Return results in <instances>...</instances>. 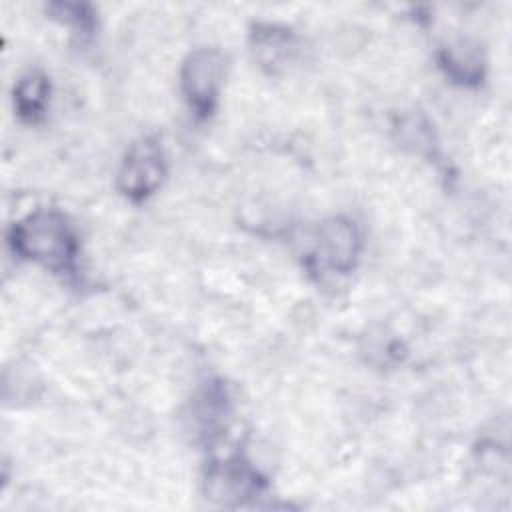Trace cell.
Here are the masks:
<instances>
[{
	"label": "cell",
	"mask_w": 512,
	"mask_h": 512,
	"mask_svg": "<svg viewBox=\"0 0 512 512\" xmlns=\"http://www.w3.org/2000/svg\"><path fill=\"white\" fill-rule=\"evenodd\" d=\"M48 104V80L40 72H30L20 78L14 88V106L20 118L36 122Z\"/></svg>",
	"instance_id": "obj_5"
},
{
	"label": "cell",
	"mask_w": 512,
	"mask_h": 512,
	"mask_svg": "<svg viewBox=\"0 0 512 512\" xmlns=\"http://www.w3.org/2000/svg\"><path fill=\"white\" fill-rule=\"evenodd\" d=\"M320 250L324 260L338 272H348L360 250L356 226L346 218H332L320 228Z\"/></svg>",
	"instance_id": "obj_4"
},
{
	"label": "cell",
	"mask_w": 512,
	"mask_h": 512,
	"mask_svg": "<svg viewBox=\"0 0 512 512\" xmlns=\"http://www.w3.org/2000/svg\"><path fill=\"white\" fill-rule=\"evenodd\" d=\"M222 80V58L214 50H196L182 68V88L190 106L206 116L218 96Z\"/></svg>",
	"instance_id": "obj_3"
},
{
	"label": "cell",
	"mask_w": 512,
	"mask_h": 512,
	"mask_svg": "<svg viewBox=\"0 0 512 512\" xmlns=\"http://www.w3.org/2000/svg\"><path fill=\"white\" fill-rule=\"evenodd\" d=\"M10 244L26 260L50 268H68L76 254V238L66 218L54 210H36L12 226Z\"/></svg>",
	"instance_id": "obj_1"
},
{
	"label": "cell",
	"mask_w": 512,
	"mask_h": 512,
	"mask_svg": "<svg viewBox=\"0 0 512 512\" xmlns=\"http://www.w3.org/2000/svg\"><path fill=\"white\" fill-rule=\"evenodd\" d=\"M164 178L162 150L154 140L134 144L120 170V188L132 200L152 194Z\"/></svg>",
	"instance_id": "obj_2"
}]
</instances>
